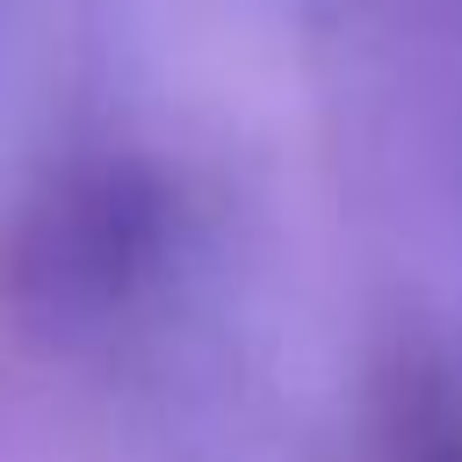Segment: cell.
<instances>
[{
    "mask_svg": "<svg viewBox=\"0 0 462 462\" xmlns=\"http://www.w3.org/2000/svg\"><path fill=\"white\" fill-rule=\"evenodd\" d=\"M173 188L144 159L65 166L14 238V289L36 318L65 332L116 325L173 253Z\"/></svg>",
    "mask_w": 462,
    "mask_h": 462,
    "instance_id": "cell-1",
    "label": "cell"
},
{
    "mask_svg": "<svg viewBox=\"0 0 462 462\" xmlns=\"http://www.w3.org/2000/svg\"><path fill=\"white\" fill-rule=\"evenodd\" d=\"M383 455L390 462H462V390L448 383V368H426V361L397 368Z\"/></svg>",
    "mask_w": 462,
    "mask_h": 462,
    "instance_id": "cell-2",
    "label": "cell"
}]
</instances>
